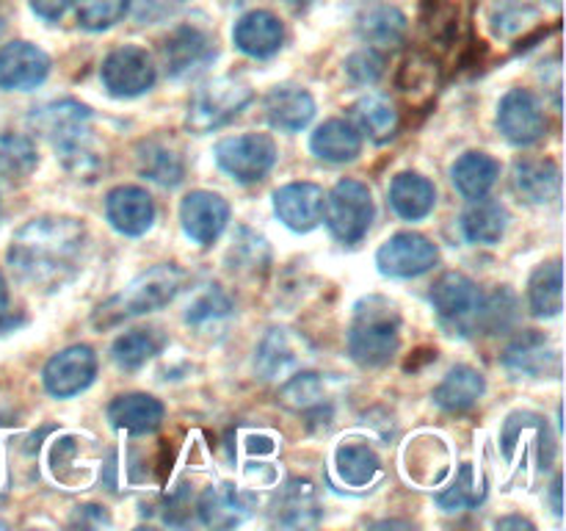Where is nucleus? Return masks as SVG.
<instances>
[{"label":"nucleus","mask_w":566,"mask_h":531,"mask_svg":"<svg viewBox=\"0 0 566 531\" xmlns=\"http://www.w3.org/2000/svg\"><path fill=\"white\" fill-rule=\"evenodd\" d=\"M216 55H219L216 37L208 28L193 25V22L175 28L164 42L166 72H169V77H175V81L205 72L213 64Z\"/></svg>","instance_id":"11"},{"label":"nucleus","mask_w":566,"mask_h":531,"mask_svg":"<svg viewBox=\"0 0 566 531\" xmlns=\"http://www.w3.org/2000/svg\"><path fill=\"white\" fill-rule=\"evenodd\" d=\"M486 393V379L473 365H453L434 387V404L446 413H468Z\"/></svg>","instance_id":"27"},{"label":"nucleus","mask_w":566,"mask_h":531,"mask_svg":"<svg viewBox=\"0 0 566 531\" xmlns=\"http://www.w3.org/2000/svg\"><path fill=\"white\" fill-rule=\"evenodd\" d=\"M97 374V354L88 346L77 343V346L64 348V352L53 354L42 371L44 391L53 398H72L77 393L86 391Z\"/></svg>","instance_id":"14"},{"label":"nucleus","mask_w":566,"mask_h":531,"mask_svg":"<svg viewBox=\"0 0 566 531\" xmlns=\"http://www.w3.org/2000/svg\"><path fill=\"white\" fill-rule=\"evenodd\" d=\"M9 313V285H6V277L0 274V321Z\"/></svg>","instance_id":"51"},{"label":"nucleus","mask_w":566,"mask_h":531,"mask_svg":"<svg viewBox=\"0 0 566 531\" xmlns=\"http://www.w3.org/2000/svg\"><path fill=\"white\" fill-rule=\"evenodd\" d=\"M381 462L368 442H340L335 451V473L348 487H368L379 476Z\"/></svg>","instance_id":"35"},{"label":"nucleus","mask_w":566,"mask_h":531,"mask_svg":"<svg viewBox=\"0 0 566 531\" xmlns=\"http://www.w3.org/2000/svg\"><path fill=\"white\" fill-rule=\"evenodd\" d=\"M440 260V249L420 232L403 230L387 238L376 252V266L385 277L396 280H412V277L431 271Z\"/></svg>","instance_id":"12"},{"label":"nucleus","mask_w":566,"mask_h":531,"mask_svg":"<svg viewBox=\"0 0 566 531\" xmlns=\"http://www.w3.org/2000/svg\"><path fill=\"white\" fill-rule=\"evenodd\" d=\"M216 164L238 183H260L276 164V144L265 133H243L216 144Z\"/></svg>","instance_id":"9"},{"label":"nucleus","mask_w":566,"mask_h":531,"mask_svg":"<svg viewBox=\"0 0 566 531\" xmlns=\"http://www.w3.org/2000/svg\"><path fill=\"white\" fill-rule=\"evenodd\" d=\"M86 247V227L72 216H39L9 243V266L20 282L55 291L75 277Z\"/></svg>","instance_id":"1"},{"label":"nucleus","mask_w":566,"mask_h":531,"mask_svg":"<svg viewBox=\"0 0 566 531\" xmlns=\"http://www.w3.org/2000/svg\"><path fill=\"white\" fill-rule=\"evenodd\" d=\"M551 3H553V6H558V3H562V0H551Z\"/></svg>","instance_id":"53"},{"label":"nucleus","mask_w":566,"mask_h":531,"mask_svg":"<svg viewBox=\"0 0 566 531\" xmlns=\"http://www.w3.org/2000/svg\"><path fill=\"white\" fill-rule=\"evenodd\" d=\"M252 100V86L238 77H216V81L202 83L188 103V131H193L197 136L219 131V127L230 125L235 116H241Z\"/></svg>","instance_id":"5"},{"label":"nucleus","mask_w":566,"mask_h":531,"mask_svg":"<svg viewBox=\"0 0 566 531\" xmlns=\"http://www.w3.org/2000/svg\"><path fill=\"white\" fill-rule=\"evenodd\" d=\"M166 418V407L149 393H127L108 404V420L127 435H153Z\"/></svg>","instance_id":"25"},{"label":"nucleus","mask_w":566,"mask_h":531,"mask_svg":"<svg viewBox=\"0 0 566 531\" xmlns=\"http://www.w3.org/2000/svg\"><path fill=\"white\" fill-rule=\"evenodd\" d=\"M497 529H534V523H531V520H525V518H501L497 520Z\"/></svg>","instance_id":"49"},{"label":"nucleus","mask_w":566,"mask_h":531,"mask_svg":"<svg viewBox=\"0 0 566 531\" xmlns=\"http://www.w3.org/2000/svg\"><path fill=\"white\" fill-rule=\"evenodd\" d=\"M235 315V304L227 296L224 288L219 285H205L197 296L191 299L186 310V324L197 330L199 335H221L227 324Z\"/></svg>","instance_id":"29"},{"label":"nucleus","mask_w":566,"mask_h":531,"mask_svg":"<svg viewBox=\"0 0 566 531\" xmlns=\"http://www.w3.org/2000/svg\"><path fill=\"white\" fill-rule=\"evenodd\" d=\"M70 3L72 0H31V9H33V14H39L42 20L53 22V20H59L66 9H70Z\"/></svg>","instance_id":"48"},{"label":"nucleus","mask_w":566,"mask_h":531,"mask_svg":"<svg viewBox=\"0 0 566 531\" xmlns=\"http://www.w3.org/2000/svg\"><path fill=\"white\" fill-rule=\"evenodd\" d=\"M374 216V194L363 180L346 177V180L335 183V188L324 197V216L321 219L326 221L332 236L346 247H354L368 236Z\"/></svg>","instance_id":"6"},{"label":"nucleus","mask_w":566,"mask_h":531,"mask_svg":"<svg viewBox=\"0 0 566 531\" xmlns=\"http://www.w3.org/2000/svg\"><path fill=\"white\" fill-rule=\"evenodd\" d=\"M423 28L431 42L448 48L459 39V3L453 0H426Z\"/></svg>","instance_id":"44"},{"label":"nucleus","mask_w":566,"mask_h":531,"mask_svg":"<svg viewBox=\"0 0 566 531\" xmlns=\"http://www.w3.org/2000/svg\"><path fill=\"white\" fill-rule=\"evenodd\" d=\"M551 501H553V512L562 514V476H556V481H553Z\"/></svg>","instance_id":"50"},{"label":"nucleus","mask_w":566,"mask_h":531,"mask_svg":"<svg viewBox=\"0 0 566 531\" xmlns=\"http://www.w3.org/2000/svg\"><path fill=\"white\" fill-rule=\"evenodd\" d=\"M31 125L42 133L70 175L94 180L99 171V155L92 147V108L77 100H55V103L33 108Z\"/></svg>","instance_id":"2"},{"label":"nucleus","mask_w":566,"mask_h":531,"mask_svg":"<svg viewBox=\"0 0 566 531\" xmlns=\"http://www.w3.org/2000/svg\"><path fill=\"white\" fill-rule=\"evenodd\" d=\"M232 42L241 53L252 55V59H271L280 53L282 42H285V28H282L280 17L271 14L265 9L247 11L241 20L232 28Z\"/></svg>","instance_id":"20"},{"label":"nucleus","mask_w":566,"mask_h":531,"mask_svg":"<svg viewBox=\"0 0 566 531\" xmlns=\"http://www.w3.org/2000/svg\"><path fill=\"white\" fill-rule=\"evenodd\" d=\"M130 9V0H75L77 25L83 31H108Z\"/></svg>","instance_id":"45"},{"label":"nucleus","mask_w":566,"mask_h":531,"mask_svg":"<svg viewBox=\"0 0 566 531\" xmlns=\"http://www.w3.org/2000/svg\"><path fill=\"white\" fill-rule=\"evenodd\" d=\"M227 263L235 274H258L265 271L271 263L269 243L263 236L247 230V227H238V232L232 236V247L227 252Z\"/></svg>","instance_id":"41"},{"label":"nucleus","mask_w":566,"mask_h":531,"mask_svg":"<svg viewBox=\"0 0 566 531\" xmlns=\"http://www.w3.org/2000/svg\"><path fill=\"white\" fill-rule=\"evenodd\" d=\"M252 503V496L238 490L230 481H221V485H210L208 490L199 496L197 514L205 525H210V529H232V525L243 523V520L249 518Z\"/></svg>","instance_id":"24"},{"label":"nucleus","mask_w":566,"mask_h":531,"mask_svg":"<svg viewBox=\"0 0 566 531\" xmlns=\"http://www.w3.org/2000/svg\"><path fill=\"white\" fill-rule=\"evenodd\" d=\"M182 282H186V271H182L180 266H153L149 271L138 274L125 291H119L116 296H111L108 302L99 304L92 315V324L97 326V330H108V326L122 324L125 319L155 313V310L166 308V304L180 293Z\"/></svg>","instance_id":"4"},{"label":"nucleus","mask_w":566,"mask_h":531,"mask_svg":"<svg viewBox=\"0 0 566 531\" xmlns=\"http://www.w3.org/2000/svg\"><path fill=\"white\" fill-rule=\"evenodd\" d=\"M512 188L523 202L547 205L562 194V169L551 158H520L512 169Z\"/></svg>","instance_id":"22"},{"label":"nucleus","mask_w":566,"mask_h":531,"mask_svg":"<svg viewBox=\"0 0 566 531\" xmlns=\"http://www.w3.org/2000/svg\"><path fill=\"white\" fill-rule=\"evenodd\" d=\"M528 304L531 313L539 319H556L564 310V269L562 260L542 263L531 274L528 282Z\"/></svg>","instance_id":"34"},{"label":"nucleus","mask_w":566,"mask_h":531,"mask_svg":"<svg viewBox=\"0 0 566 531\" xmlns=\"http://www.w3.org/2000/svg\"><path fill=\"white\" fill-rule=\"evenodd\" d=\"M0 529H6V523H3V520H0Z\"/></svg>","instance_id":"54"},{"label":"nucleus","mask_w":566,"mask_h":531,"mask_svg":"<svg viewBox=\"0 0 566 531\" xmlns=\"http://www.w3.org/2000/svg\"><path fill=\"white\" fill-rule=\"evenodd\" d=\"M497 127L503 136L517 147H528L545 138L547 114L534 92L528 88H509L497 105Z\"/></svg>","instance_id":"13"},{"label":"nucleus","mask_w":566,"mask_h":531,"mask_svg":"<svg viewBox=\"0 0 566 531\" xmlns=\"http://www.w3.org/2000/svg\"><path fill=\"white\" fill-rule=\"evenodd\" d=\"M352 111L359 131H363L370 142L385 144L398 133V122L401 119H398L396 105L387 97H381V94H365L363 100H357V105H354Z\"/></svg>","instance_id":"37"},{"label":"nucleus","mask_w":566,"mask_h":531,"mask_svg":"<svg viewBox=\"0 0 566 531\" xmlns=\"http://www.w3.org/2000/svg\"><path fill=\"white\" fill-rule=\"evenodd\" d=\"M50 75V59L31 42H9L0 48V88L3 92H31Z\"/></svg>","instance_id":"17"},{"label":"nucleus","mask_w":566,"mask_h":531,"mask_svg":"<svg viewBox=\"0 0 566 531\" xmlns=\"http://www.w3.org/2000/svg\"><path fill=\"white\" fill-rule=\"evenodd\" d=\"M324 188L315 183H287L274 191V214L293 232H310L324 216Z\"/></svg>","instance_id":"19"},{"label":"nucleus","mask_w":566,"mask_h":531,"mask_svg":"<svg viewBox=\"0 0 566 531\" xmlns=\"http://www.w3.org/2000/svg\"><path fill=\"white\" fill-rule=\"evenodd\" d=\"M0 31H3V22H0Z\"/></svg>","instance_id":"55"},{"label":"nucleus","mask_w":566,"mask_h":531,"mask_svg":"<svg viewBox=\"0 0 566 531\" xmlns=\"http://www.w3.org/2000/svg\"><path fill=\"white\" fill-rule=\"evenodd\" d=\"M359 37L374 50H392L407 39V17L396 6H379L370 9L359 20Z\"/></svg>","instance_id":"38"},{"label":"nucleus","mask_w":566,"mask_h":531,"mask_svg":"<svg viewBox=\"0 0 566 531\" xmlns=\"http://www.w3.org/2000/svg\"><path fill=\"white\" fill-rule=\"evenodd\" d=\"M271 520L282 529H313L321 523V503L310 481L291 479L271 503Z\"/></svg>","instance_id":"23"},{"label":"nucleus","mask_w":566,"mask_h":531,"mask_svg":"<svg viewBox=\"0 0 566 531\" xmlns=\"http://www.w3.org/2000/svg\"><path fill=\"white\" fill-rule=\"evenodd\" d=\"M186 3V0H147L144 6H149L153 11H166V9H175V6Z\"/></svg>","instance_id":"52"},{"label":"nucleus","mask_w":566,"mask_h":531,"mask_svg":"<svg viewBox=\"0 0 566 531\" xmlns=\"http://www.w3.org/2000/svg\"><path fill=\"white\" fill-rule=\"evenodd\" d=\"M497 177H501V164L492 155L479 153V149L459 155L457 164L451 166V180L464 199L486 197Z\"/></svg>","instance_id":"30"},{"label":"nucleus","mask_w":566,"mask_h":531,"mask_svg":"<svg viewBox=\"0 0 566 531\" xmlns=\"http://www.w3.org/2000/svg\"><path fill=\"white\" fill-rule=\"evenodd\" d=\"M387 197H390V208L403 221H420L434 210L437 188L429 177L418 175V171H401L392 177Z\"/></svg>","instance_id":"26"},{"label":"nucleus","mask_w":566,"mask_h":531,"mask_svg":"<svg viewBox=\"0 0 566 531\" xmlns=\"http://www.w3.org/2000/svg\"><path fill=\"white\" fill-rule=\"evenodd\" d=\"M484 498L486 481L481 470H475L473 462H462L451 485L437 492L434 501L442 512H464V509H475L479 503H484Z\"/></svg>","instance_id":"36"},{"label":"nucleus","mask_w":566,"mask_h":531,"mask_svg":"<svg viewBox=\"0 0 566 531\" xmlns=\"http://www.w3.org/2000/svg\"><path fill=\"white\" fill-rule=\"evenodd\" d=\"M401 346V313L385 296H365L354 304L348 354L363 368H381Z\"/></svg>","instance_id":"3"},{"label":"nucleus","mask_w":566,"mask_h":531,"mask_svg":"<svg viewBox=\"0 0 566 531\" xmlns=\"http://www.w3.org/2000/svg\"><path fill=\"white\" fill-rule=\"evenodd\" d=\"M99 81L111 97L127 100L147 94L158 81V70L147 50L138 44H122L105 55L103 66H99Z\"/></svg>","instance_id":"10"},{"label":"nucleus","mask_w":566,"mask_h":531,"mask_svg":"<svg viewBox=\"0 0 566 531\" xmlns=\"http://www.w3.org/2000/svg\"><path fill=\"white\" fill-rule=\"evenodd\" d=\"M517 296L509 288H497L495 293L481 299L479 330L486 335H503L517 324Z\"/></svg>","instance_id":"43"},{"label":"nucleus","mask_w":566,"mask_h":531,"mask_svg":"<svg viewBox=\"0 0 566 531\" xmlns=\"http://www.w3.org/2000/svg\"><path fill=\"white\" fill-rule=\"evenodd\" d=\"M296 365V348H293L291 337L285 330H269L258 346V357H254V368H258L260 379H280L287 371Z\"/></svg>","instance_id":"39"},{"label":"nucleus","mask_w":566,"mask_h":531,"mask_svg":"<svg viewBox=\"0 0 566 531\" xmlns=\"http://www.w3.org/2000/svg\"><path fill=\"white\" fill-rule=\"evenodd\" d=\"M160 346H164V337L155 330H130L116 337L111 346V357L119 368L136 371L147 365L160 352Z\"/></svg>","instance_id":"40"},{"label":"nucleus","mask_w":566,"mask_h":531,"mask_svg":"<svg viewBox=\"0 0 566 531\" xmlns=\"http://www.w3.org/2000/svg\"><path fill=\"white\" fill-rule=\"evenodd\" d=\"M501 451L512 468L534 454L536 465L542 470H551V465L556 462V440H553L547 418L531 409H517L509 415L501 429Z\"/></svg>","instance_id":"8"},{"label":"nucleus","mask_w":566,"mask_h":531,"mask_svg":"<svg viewBox=\"0 0 566 531\" xmlns=\"http://www.w3.org/2000/svg\"><path fill=\"white\" fill-rule=\"evenodd\" d=\"M509 227V210L506 205L495 202V199H473L468 210L462 216V232L470 243H479V247H492V243L501 241L506 236Z\"/></svg>","instance_id":"32"},{"label":"nucleus","mask_w":566,"mask_h":531,"mask_svg":"<svg viewBox=\"0 0 566 531\" xmlns=\"http://www.w3.org/2000/svg\"><path fill=\"white\" fill-rule=\"evenodd\" d=\"M280 404L282 407L293 409L298 415H307V418H332V407L326 402V387L321 374L315 371H302V374H293L291 379L282 385L280 391Z\"/></svg>","instance_id":"31"},{"label":"nucleus","mask_w":566,"mask_h":531,"mask_svg":"<svg viewBox=\"0 0 566 531\" xmlns=\"http://www.w3.org/2000/svg\"><path fill=\"white\" fill-rule=\"evenodd\" d=\"M39 166V153L33 138L22 133H0V171L11 180H22Z\"/></svg>","instance_id":"42"},{"label":"nucleus","mask_w":566,"mask_h":531,"mask_svg":"<svg viewBox=\"0 0 566 531\" xmlns=\"http://www.w3.org/2000/svg\"><path fill=\"white\" fill-rule=\"evenodd\" d=\"M501 363L509 374L528 376V379L562 374V354L539 330H525L523 335L514 337L503 352Z\"/></svg>","instance_id":"15"},{"label":"nucleus","mask_w":566,"mask_h":531,"mask_svg":"<svg viewBox=\"0 0 566 531\" xmlns=\"http://www.w3.org/2000/svg\"><path fill=\"white\" fill-rule=\"evenodd\" d=\"M310 149L326 164H348L363 153V136L346 119H326L310 136Z\"/></svg>","instance_id":"28"},{"label":"nucleus","mask_w":566,"mask_h":531,"mask_svg":"<svg viewBox=\"0 0 566 531\" xmlns=\"http://www.w3.org/2000/svg\"><path fill=\"white\" fill-rule=\"evenodd\" d=\"M381 72H385V59H381L379 50L374 48H363L346 59V75L352 77L357 86H374L381 77Z\"/></svg>","instance_id":"46"},{"label":"nucleus","mask_w":566,"mask_h":531,"mask_svg":"<svg viewBox=\"0 0 566 531\" xmlns=\"http://www.w3.org/2000/svg\"><path fill=\"white\" fill-rule=\"evenodd\" d=\"M429 299L437 319L442 321L448 332H453V335H473V332H479V310L484 293L479 291V285L468 274L446 271L431 285Z\"/></svg>","instance_id":"7"},{"label":"nucleus","mask_w":566,"mask_h":531,"mask_svg":"<svg viewBox=\"0 0 566 531\" xmlns=\"http://www.w3.org/2000/svg\"><path fill=\"white\" fill-rule=\"evenodd\" d=\"M180 221L182 230H186V236L193 243L210 247L224 232L227 221H230V205H227V199L221 194L197 188V191L182 197Z\"/></svg>","instance_id":"16"},{"label":"nucleus","mask_w":566,"mask_h":531,"mask_svg":"<svg viewBox=\"0 0 566 531\" xmlns=\"http://www.w3.org/2000/svg\"><path fill=\"white\" fill-rule=\"evenodd\" d=\"M188 518H191V501H188L186 490H177L171 492V496H166V512H164L166 523L182 525L188 523Z\"/></svg>","instance_id":"47"},{"label":"nucleus","mask_w":566,"mask_h":531,"mask_svg":"<svg viewBox=\"0 0 566 531\" xmlns=\"http://www.w3.org/2000/svg\"><path fill=\"white\" fill-rule=\"evenodd\" d=\"M136 164L147 180L158 183L164 188H177L186 177V164L169 144L158 138H144L136 147Z\"/></svg>","instance_id":"33"},{"label":"nucleus","mask_w":566,"mask_h":531,"mask_svg":"<svg viewBox=\"0 0 566 531\" xmlns=\"http://www.w3.org/2000/svg\"><path fill=\"white\" fill-rule=\"evenodd\" d=\"M105 219L116 232L138 238L155 225V199L142 186H116L105 197Z\"/></svg>","instance_id":"18"},{"label":"nucleus","mask_w":566,"mask_h":531,"mask_svg":"<svg viewBox=\"0 0 566 531\" xmlns=\"http://www.w3.org/2000/svg\"><path fill=\"white\" fill-rule=\"evenodd\" d=\"M263 108L271 127H276V131L282 133H298L313 122L315 100L304 86L282 83V86H274L265 94Z\"/></svg>","instance_id":"21"}]
</instances>
